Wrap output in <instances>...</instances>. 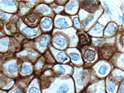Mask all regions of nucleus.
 Masks as SVG:
<instances>
[{
    "mask_svg": "<svg viewBox=\"0 0 124 93\" xmlns=\"http://www.w3.org/2000/svg\"><path fill=\"white\" fill-rule=\"evenodd\" d=\"M114 48L109 45H103L99 49V55L102 59L109 60L113 55Z\"/></svg>",
    "mask_w": 124,
    "mask_h": 93,
    "instance_id": "obj_1",
    "label": "nucleus"
},
{
    "mask_svg": "<svg viewBox=\"0 0 124 93\" xmlns=\"http://www.w3.org/2000/svg\"><path fill=\"white\" fill-rule=\"evenodd\" d=\"M100 4L99 1L97 0H88L82 2V8L88 12L92 13L99 8Z\"/></svg>",
    "mask_w": 124,
    "mask_h": 93,
    "instance_id": "obj_2",
    "label": "nucleus"
},
{
    "mask_svg": "<svg viewBox=\"0 0 124 93\" xmlns=\"http://www.w3.org/2000/svg\"><path fill=\"white\" fill-rule=\"evenodd\" d=\"M22 32L29 37H33L37 35V31L34 28H30L28 27H25L22 29Z\"/></svg>",
    "mask_w": 124,
    "mask_h": 93,
    "instance_id": "obj_3",
    "label": "nucleus"
},
{
    "mask_svg": "<svg viewBox=\"0 0 124 93\" xmlns=\"http://www.w3.org/2000/svg\"><path fill=\"white\" fill-rule=\"evenodd\" d=\"M95 52L90 49H87L84 52V57L85 60L92 62L95 58Z\"/></svg>",
    "mask_w": 124,
    "mask_h": 93,
    "instance_id": "obj_4",
    "label": "nucleus"
},
{
    "mask_svg": "<svg viewBox=\"0 0 124 93\" xmlns=\"http://www.w3.org/2000/svg\"><path fill=\"white\" fill-rule=\"evenodd\" d=\"M89 39L83 34H80L79 35V43L78 46L79 48L83 47L85 45H89Z\"/></svg>",
    "mask_w": 124,
    "mask_h": 93,
    "instance_id": "obj_5",
    "label": "nucleus"
},
{
    "mask_svg": "<svg viewBox=\"0 0 124 93\" xmlns=\"http://www.w3.org/2000/svg\"><path fill=\"white\" fill-rule=\"evenodd\" d=\"M37 18L38 16L35 13H29L25 16V19L27 21L30 23H35L37 20Z\"/></svg>",
    "mask_w": 124,
    "mask_h": 93,
    "instance_id": "obj_6",
    "label": "nucleus"
},
{
    "mask_svg": "<svg viewBox=\"0 0 124 93\" xmlns=\"http://www.w3.org/2000/svg\"><path fill=\"white\" fill-rule=\"evenodd\" d=\"M53 42L57 45L62 47L65 45L66 43V40L65 38L60 36H56L53 39Z\"/></svg>",
    "mask_w": 124,
    "mask_h": 93,
    "instance_id": "obj_7",
    "label": "nucleus"
},
{
    "mask_svg": "<svg viewBox=\"0 0 124 93\" xmlns=\"http://www.w3.org/2000/svg\"><path fill=\"white\" fill-rule=\"evenodd\" d=\"M49 37L47 36H43L40 38L39 42V46L41 47L44 48L49 42Z\"/></svg>",
    "mask_w": 124,
    "mask_h": 93,
    "instance_id": "obj_8",
    "label": "nucleus"
},
{
    "mask_svg": "<svg viewBox=\"0 0 124 93\" xmlns=\"http://www.w3.org/2000/svg\"><path fill=\"white\" fill-rule=\"evenodd\" d=\"M55 24L60 27H64L68 26V23L66 19L64 18H60L55 21Z\"/></svg>",
    "mask_w": 124,
    "mask_h": 93,
    "instance_id": "obj_9",
    "label": "nucleus"
},
{
    "mask_svg": "<svg viewBox=\"0 0 124 93\" xmlns=\"http://www.w3.org/2000/svg\"><path fill=\"white\" fill-rule=\"evenodd\" d=\"M57 58L59 62H63L67 60L68 57L65 53L64 52H60L57 54Z\"/></svg>",
    "mask_w": 124,
    "mask_h": 93,
    "instance_id": "obj_10",
    "label": "nucleus"
},
{
    "mask_svg": "<svg viewBox=\"0 0 124 93\" xmlns=\"http://www.w3.org/2000/svg\"><path fill=\"white\" fill-rule=\"evenodd\" d=\"M52 20L49 18H46L41 23V26L44 29H48L52 24Z\"/></svg>",
    "mask_w": 124,
    "mask_h": 93,
    "instance_id": "obj_11",
    "label": "nucleus"
},
{
    "mask_svg": "<svg viewBox=\"0 0 124 93\" xmlns=\"http://www.w3.org/2000/svg\"><path fill=\"white\" fill-rule=\"evenodd\" d=\"M69 89V87L67 84H63L60 87L58 88L57 90V93H67Z\"/></svg>",
    "mask_w": 124,
    "mask_h": 93,
    "instance_id": "obj_12",
    "label": "nucleus"
},
{
    "mask_svg": "<svg viewBox=\"0 0 124 93\" xmlns=\"http://www.w3.org/2000/svg\"><path fill=\"white\" fill-rule=\"evenodd\" d=\"M8 71L10 73H15L17 71V66L16 64L15 63H12L9 64L8 67Z\"/></svg>",
    "mask_w": 124,
    "mask_h": 93,
    "instance_id": "obj_13",
    "label": "nucleus"
},
{
    "mask_svg": "<svg viewBox=\"0 0 124 93\" xmlns=\"http://www.w3.org/2000/svg\"><path fill=\"white\" fill-rule=\"evenodd\" d=\"M115 26L112 23L109 24L105 29L106 32L109 34H112L115 32Z\"/></svg>",
    "mask_w": 124,
    "mask_h": 93,
    "instance_id": "obj_14",
    "label": "nucleus"
},
{
    "mask_svg": "<svg viewBox=\"0 0 124 93\" xmlns=\"http://www.w3.org/2000/svg\"><path fill=\"white\" fill-rule=\"evenodd\" d=\"M31 66L29 65H23L21 69V72L23 74H28L31 72Z\"/></svg>",
    "mask_w": 124,
    "mask_h": 93,
    "instance_id": "obj_15",
    "label": "nucleus"
},
{
    "mask_svg": "<svg viewBox=\"0 0 124 93\" xmlns=\"http://www.w3.org/2000/svg\"><path fill=\"white\" fill-rule=\"evenodd\" d=\"M104 27V26L99 23H97L95 26L93 28V31L96 34H99L102 31V29Z\"/></svg>",
    "mask_w": 124,
    "mask_h": 93,
    "instance_id": "obj_16",
    "label": "nucleus"
},
{
    "mask_svg": "<svg viewBox=\"0 0 124 93\" xmlns=\"http://www.w3.org/2000/svg\"><path fill=\"white\" fill-rule=\"evenodd\" d=\"M82 74L83 73L82 72L78 73L76 76V80L77 83L80 86H82L83 85V78H82Z\"/></svg>",
    "mask_w": 124,
    "mask_h": 93,
    "instance_id": "obj_17",
    "label": "nucleus"
},
{
    "mask_svg": "<svg viewBox=\"0 0 124 93\" xmlns=\"http://www.w3.org/2000/svg\"><path fill=\"white\" fill-rule=\"evenodd\" d=\"M116 85L113 82L108 81L107 84V89L109 91L112 92L115 89Z\"/></svg>",
    "mask_w": 124,
    "mask_h": 93,
    "instance_id": "obj_18",
    "label": "nucleus"
},
{
    "mask_svg": "<svg viewBox=\"0 0 124 93\" xmlns=\"http://www.w3.org/2000/svg\"><path fill=\"white\" fill-rule=\"evenodd\" d=\"M108 66L105 64L102 65L99 70V73L101 75L105 74L107 70H108Z\"/></svg>",
    "mask_w": 124,
    "mask_h": 93,
    "instance_id": "obj_19",
    "label": "nucleus"
},
{
    "mask_svg": "<svg viewBox=\"0 0 124 93\" xmlns=\"http://www.w3.org/2000/svg\"><path fill=\"white\" fill-rule=\"evenodd\" d=\"M72 60L74 61H77L80 59V55L77 53H72L69 54Z\"/></svg>",
    "mask_w": 124,
    "mask_h": 93,
    "instance_id": "obj_20",
    "label": "nucleus"
},
{
    "mask_svg": "<svg viewBox=\"0 0 124 93\" xmlns=\"http://www.w3.org/2000/svg\"><path fill=\"white\" fill-rule=\"evenodd\" d=\"M74 24L75 27L78 28H81V23H80L78 18L75 17L73 20Z\"/></svg>",
    "mask_w": 124,
    "mask_h": 93,
    "instance_id": "obj_21",
    "label": "nucleus"
},
{
    "mask_svg": "<svg viewBox=\"0 0 124 93\" xmlns=\"http://www.w3.org/2000/svg\"><path fill=\"white\" fill-rule=\"evenodd\" d=\"M1 3L8 6H14L15 5L14 1L11 0H2Z\"/></svg>",
    "mask_w": 124,
    "mask_h": 93,
    "instance_id": "obj_22",
    "label": "nucleus"
},
{
    "mask_svg": "<svg viewBox=\"0 0 124 93\" xmlns=\"http://www.w3.org/2000/svg\"><path fill=\"white\" fill-rule=\"evenodd\" d=\"M75 6V3L74 1H71L70 3L67 5L66 6V10L68 11H71L73 8Z\"/></svg>",
    "mask_w": 124,
    "mask_h": 93,
    "instance_id": "obj_23",
    "label": "nucleus"
},
{
    "mask_svg": "<svg viewBox=\"0 0 124 93\" xmlns=\"http://www.w3.org/2000/svg\"><path fill=\"white\" fill-rule=\"evenodd\" d=\"M9 41L8 39L6 38H1L0 39V43L2 45L6 46L8 45Z\"/></svg>",
    "mask_w": 124,
    "mask_h": 93,
    "instance_id": "obj_24",
    "label": "nucleus"
},
{
    "mask_svg": "<svg viewBox=\"0 0 124 93\" xmlns=\"http://www.w3.org/2000/svg\"><path fill=\"white\" fill-rule=\"evenodd\" d=\"M38 10L39 12H41V13H47L49 11V9L47 7L45 6L41 7L38 8Z\"/></svg>",
    "mask_w": 124,
    "mask_h": 93,
    "instance_id": "obj_25",
    "label": "nucleus"
},
{
    "mask_svg": "<svg viewBox=\"0 0 124 93\" xmlns=\"http://www.w3.org/2000/svg\"><path fill=\"white\" fill-rule=\"evenodd\" d=\"M29 93H39V90L35 87H32L29 90Z\"/></svg>",
    "mask_w": 124,
    "mask_h": 93,
    "instance_id": "obj_26",
    "label": "nucleus"
},
{
    "mask_svg": "<svg viewBox=\"0 0 124 93\" xmlns=\"http://www.w3.org/2000/svg\"><path fill=\"white\" fill-rule=\"evenodd\" d=\"M58 72L60 74H64L65 72V70L64 68L61 65L59 66V68L58 70Z\"/></svg>",
    "mask_w": 124,
    "mask_h": 93,
    "instance_id": "obj_27",
    "label": "nucleus"
},
{
    "mask_svg": "<svg viewBox=\"0 0 124 93\" xmlns=\"http://www.w3.org/2000/svg\"><path fill=\"white\" fill-rule=\"evenodd\" d=\"M0 18L4 19V20H6L7 19V17L6 14L0 12Z\"/></svg>",
    "mask_w": 124,
    "mask_h": 93,
    "instance_id": "obj_28",
    "label": "nucleus"
},
{
    "mask_svg": "<svg viewBox=\"0 0 124 93\" xmlns=\"http://www.w3.org/2000/svg\"><path fill=\"white\" fill-rule=\"evenodd\" d=\"M103 4H104V6H105V9H106L107 12H108V13L110 14L111 15V13L109 9V8H108V6L107 5V4H106V3H105V2H103Z\"/></svg>",
    "mask_w": 124,
    "mask_h": 93,
    "instance_id": "obj_29",
    "label": "nucleus"
},
{
    "mask_svg": "<svg viewBox=\"0 0 124 93\" xmlns=\"http://www.w3.org/2000/svg\"><path fill=\"white\" fill-rule=\"evenodd\" d=\"M14 93H23L22 92V90L19 88H17L15 89L14 90Z\"/></svg>",
    "mask_w": 124,
    "mask_h": 93,
    "instance_id": "obj_30",
    "label": "nucleus"
},
{
    "mask_svg": "<svg viewBox=\"0 0 124 93\" xmlns=\"http://www.w3.org/2000/svg\"><path fill=\"white\" fill-rule=\"evenodd\" d=\"M93 19V18L92 16H90V17H89L88 18V20L86 21V22H85V24H88L90 21H91Z\"/></svg>",
    "mask_w": 124,
    "mask_h": 93,
    "instance_id": "obj_31",
    "label": "nucleus"
},
{
    "mask_svg": "<svg viewBox=\"0 0 124 93\" xmlns=\"http://www.w3.org/2000/svg\"><path fill=\"white\" fill-rule=\"evenodd\" d=\"M120 93H124V84L121 85L119 90Z\"/></svg>",
    "mask_w": 124,
    "mask_h": 93,
    "instance_id": "obj_32",
    "label": "nucleus"
},
{
    "mask_svg": "<svg viewBox=\"0 0 124 93\" xmlns=\"http://www.w3.org/2000/svg\"><path fill=\"white\" fill-rule=\"evenodd\" d=\"M121 19H122V20L123 22V21H124V14H123V16H122V17H121Z\"/></svg>",
    "mask_w": 124,
    "mask_h": 93,
    "instance_id": "obj_33",
    "label": "nucleus"
}]
</instances>
